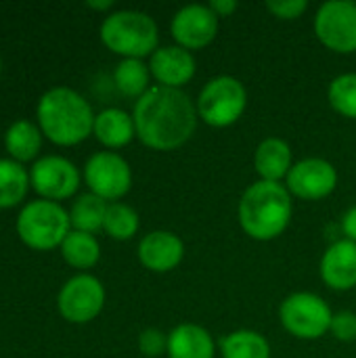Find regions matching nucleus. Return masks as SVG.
<instances>
[{
  "label": "nucleus",
  "mask_w": 356,
  "mask_h": 358,
  "mask_svg": "<svg viewBox=\"0 0 356 358\" xmlns=\"http://www.w3.org/2000/svg\"><path fill=\"white\" fill-rule=\"evenodd\" d=\"M69 231V212L57 201H29L17 216V233L21 241L34 250H52L61 245Z\"/></svg>",
  "instance_id": "39448f33"
},
{
  "label": "nucleus",
  "mask_w": 356,
  "mask_h": 358,
  "mask_svg": "<svg viewBox=\"0 0 356 358\" xmlns=\"http://www.w3.org/2000/svg\"><path fill=\"white\" fill-rule=\"evenodd\" d=\"M292 166H294L292 147L287 141H283L279 136L264 138L254 151V168H256L260 180L281 182L287 178Z\"/></svg>",
  "instance_id": "a211bd4d"
},
{
  "label": "nucleus",
  "mask_w": 356,
  "mask_h": 358,
  "mask_svg": "<svg viewBox=\"0 0 356 358\" xmlns=\"http://www.w3.org/2000/svg\"><path fill=\"white\" fill-rule=\"evenodd\" d=\"M29 180L34 189L48 201L71 197L80 187L78 168L61 155H46L31 166Z\"/></svg>",
  "instance_id": "ddd939ff"
},
{
  "label": "nucleus",
  "mask_w": 356,
  "mask_h": 358,
  "mask_svg": "<svg viewBox=\"0 0 356 358\" xmlns=\"http://www.w3.org/2000/svg\"><path fill=\"white\" fill-rule=\"evenodd\" d=\"M149 69L157 86L183 90V86L193 80L197 71V63L191 50L172 44V46H159L149 57Z\"/></svg>",
  "instance_id": "4468645a"
},
{
  "label": "nucleus",
  "mask_w": 356,
  "mask_h": 358,
  "mask_svg": "<svg viewBox=\"0 0 356 358\" xmlns=\"http://www.w3.org/2000/svg\"><path fill=\"white\" fill-rule=\"evenodd\" d=\"M138 260L151 273H170L185 258V241L172 231H151L138 241Z\"/></svg>",
  "instance_id": "2eb2a0df"
},
{
  "label": "nucleus",
  "mask_w": 356,
  "mask_h": 358,
  "mask_svg": "<svg viewBox=\"0 0 356 358\" xmlns=\"http://www.w3.org/2000/svg\"><path fill=\"white\" fill-rule=\"evenodd\" d=\"M141 227V218L136 214L134 208H130L128 203H109L107 208V216H105V224L103 231L115 239V241H130Z\"/></svg>",
  "instance_id": "a878e982"
},
{
  "label": "nucleus",
  "mask_w": 356,
  "mask_h": 358,
  "mask_svg": "<svg viewBox=\"0 0 356 358\" xmlns=\"http://www.w3.org/2000/svg\"><path fill=\"white\" fill-rule=\"evenodd\" d=\"M86 6H90L94 10H109V8H113V0H88Z\"/></svg>",
  "instance_id": "473e14b6"
},
{
  "label": "nucleus",
  "mask_w": 356,
  "mask_h": 358,
  "mask_svg": "<svg viewBox=\"0 0 356 358\" xmlns=\"http://www.w3.org/2000/svg\"><path fill=\"white\" fill-rule=\"evenodd\" d=\"M92 134L107 149H122L136 136V128L130 113L118 107H109L97 113Z\"/></svg>",
  "instance_id": "6ab92c4d"
},
{
  "label": "nucleus",
  "mask_w": 356,
  "mask_h": 358,
  "mask_svg": "<svg viewBox=\"0 0 356 358\" xmlns=\"http://www.w3.org/2000/svg\"><path fill=\"white\" fill-rule=\"evenodd\" d=\"M36 115L42 134L63 147L86 141L92 134L97 117L90 103L67 86L46 90L38 101Z\"/></svg>",
  "instance_id": "7ed1b4c3"
},
{
  "label": "nucleus",
  "mask_w": 356,
  "mask_h": 358,
  "mask_svg": "<svg viewBox=\"0 0 356 358\" xmlns=\"http://www.w3.org/2000/svg\"><path fill=\"white\" fill-rule=\"evenodd\" d=\"M136 138L153 151L180 149L197 130L195 101L176 88L151 86L132 109Z\"/></svg>",
  "instance_id": "f257e3e1"
},
{
  "label": "nucleus",
  "mask_w": 356,
  "mask_h": 358,
  "mask_svg": "<svg viewBox=\"0 0 356 358\" xmlns=\"http://www.w3.org/2000/svg\"><path fill=\"white\" fill-rule=\"evenodd\" d=\"M101 40L122 59H145L159 48V29L149 13L122 8L103 19Z\"/></svg>",
  "instance_id": "20e7f679"
},
{
  "label": "nucleus",
  "mask_w": 356,
  "mask_h": 358,
  "mask_svg": "<svg viewBox=\"0 0 356 358\" xmlns=\"http://www.w3.org/2000/svg\"><path fill=\"white\" fill-rule=\"evenodd\" d=\"M323 283L334 292H350L356 287V243L348 239L334 241L319 266Z\"/></svg>",
  "instance_id": "dca6fc26"
},
{
  "label": "nucleus",
  "mask_w": 356,
  "mask_h": 358,
  "mask_svg": "<svg viewBox=\"0 0 356 358\" xmlns=\"http://www.w3.org/2000/svg\"><path fill=\"white\" fill-rule=\"evenodd\" d=\"M218 25L220 19L210 4H185L174 13L170 21V34L178 46L193 52L214 42L218 36Z\"/></svg>",
  "instance_id": "f8f14e48"
},
{
  "label": "nucleus",
  "mask_w": 356,
  "mask_h": 358,
  "mask_svg": "<svg viewBox=\"0 0 356 358\" xmlns=\"http://www.w3.org/2000/svg\"><path fill=\"white\" fill-rule=\"evenodd\" d=\"M327 101L342 117L356 120V73H342L334 78L327 88Z\"/></svg>",
  "instance_id": "bb28decb"
},
{
  "label": "nucleus",
  "mask_w": 356,
  "mask_h": 358,
  "mask_svg": "<svg viewBox=\"0 0 356 358\" xmlns=\"http://www.w3.org/2000/svg\"><path fill=\"white\" fill-rule=\"evenodd\" d=\"M237 6H239V4H237L235 0H212V2H210V8L216 13L218 19L233 15V13L237 10Z\"/></svg>",
  "instance_id": "2f4dec72"
},
{
  "label": "nucleus",
  "mask_w": 356,
  "mask_h": 358,
  "mask_svg": "<svg viewBox=\"0 0 356 358\" xmlns=\"http://www.w3.org/2000/svg\"><path fill=\"white\" fill-rule=\"evenodd\" d=\"M61 254L65 262L73 268H90L101 258V245L94 235L82 231H69L61 243Z\"/></svg>",
  "instance_id": "393cba45"
},
{
  "label": "nucleus",
  "mask_w": 356,
  "mask_h": 358,
  "mask_svg": "<svg viewBox=\"0 0 356 358\" xmlns=\"http://www.w3.org/2000/svg\"><path fill=\"white\" fill-rule=\"evenodd\" d=\"M342 233H344V239L356 243V206L348 208L344 212V216H342Z\"/></svg>",
  "instance_id": "7c9ffc66"
},
{
  "label": "nucleus",
  "mask_w": 356,
  "mask_h": 358,
  "mask_svg": "<svg viewBox=\"0 0 356 358\" xmlns=\"http://www.w3.org/2000/svg\"><path fill=\"white\" fill-rule=\"evenodd\" d=\"M151 69L143 59H122L113 69L115 88L128 99H141L151 90Z\"/></svg>",
  "instance_id": "412c9836"
},
{
  "label": "nucleus",
  "mask_w": 356,
  "mask_h": 358,
  "mask_svg": "<svg viewBox=\"0 0 356 358\" xmlns=\"http://www.w3.org/2000/svg\"><path fill=\"white\" fill-rule=\"evenodd\" d=\"M279 321L296 340L313 342L332 329L334 313L321 296L313 292H296L281 302Z\"/></svg>",
  "instance_id": "0eeeda50"
},
{
  "label": "nucleus",
  "mask_w": 356,
  "mask_h": 358,
  "mask_svg": "<svg viewBox=\"0 0 356 358\" xmlns=\"http://www.w3.org/2000/svg\"><path fill=\"white\" fill-rule=\"evenodd\" d=\"M0 69H2V61H0Z\"/></svg>",
  "instance_id": "72a5a7b5"
},
{
  "label": "nucleus",
  "mask_w": 356,
  "mask_h": 358,
  "mask_svg": "<svg viewBox=\"0 0 356 358\" xmlns=\"http://www.w3.org/2000/svg\"><path fill=\"white\" fill-rule=\"evenodd\" d=\"M168 358H214L216 342L197 323H180L168 334Z\"/></svg>",
  "instance_id": "f3484780"
},
{
  "label": "nucleus",
  "mask_w": 356,
  "mask_h": 358,
  "mask_svg": "<svg viewBox=\"0 0 356 358\" xmlns=\"http://www.w3.org/2000/svg\"><path fill=\"white\" fill-rule=\"evenodd\" d=\"M57 304L69 323H90L105 306V287L92 275H76L61 287Z\"/></svg>",
  "instance_id": "9d476101"
},
{
  "label": "nucleus",
  "mask_w": 356,
  "mask_h": 358,
  "mask_svg": "<svg viewBox=\"0 0 356 358\" xmlns=\"http://www.w3.org/2000/svg\"><path fill=\"white\" fill-rule=\"evenodd\" d=\"M4 147L15 162H29L42 147V130L29 120H17L4 134Z\"/></svg>",
  "instance_id": "aec40b11"
},
{
  "label": "nucleus",
  "mask_w": 356,
  "mask_h": 358,
  "mask_svg": "<svg viewBox=\"0 0 356 358\" xmlns=\"http://www.w3.org/2000/svg\"><path fill=\"white\" fill-rule=\"evenodd\" d=\"M306 8H308L306 0H271V2H266V10L281 21H294V19L302 17L306 13Z\"/></svg>",
  "instance_id": "c85d7f7f"
},
{
  "label": "nucleus",
  "mask_w": 356,
  "mask_h": 358,
  "mask_svg": "<svg viewBox=\"0 0 356 358\" xmlns=\"http://www.w3.org/2000/svg\"><path fill=\"white\" fill-rule=\"evenodd\" d=\"M285 187L292 197L304 201H319L329 197L338 187V170L323 157H306L292 166Z\"/></svg>",
  "instance_id": "9b49d317"
},
{
  "label": "nucleus",
  "mask_w": 356,
  "mask_h": 358,
  "mask_svg": "<svg viewBox=\"0 0 356 358\" xmlns=\"http://www.w3.org/2000/svg\"><path fill=\"white\" fill-rule=\"evenodd\" d=\"M138 350L147 358H159L168 352V334L157 327H147L138 336Z\"/></svg>",
  "instance_id": "cd10ccee"
},
{
  "label": "nucleus",
  "mask_w": 356,
  "mask_h": 358,
  "mask_svg": "<svg viewBox=\"0 0 356 358\" xmlns=\"http://www.w3.org/2000/svg\"><path fill=\"white\" fill-rule=\"evenodd\" d=\"M222 358H271L269 340L254 329H237L220 340Z\"/></svg>",
  "instance_id": "4be33fe9"
},
{
  "label": "nucleus",
  "mask_w": 356,
  "mask_h": 358,
  "mask_svg": "<svg viewBox=\"0 0 356 358\" xmlns=\"http://www.w3.org/2000/svg\"><path fill=\"white\" fill-rule=\"evenodd\" d=\"M107 208H109V203L94 193L80 195L69 210V220H71L73 231L90 233V235L101 231L105 224Z\"/></svg>",
  "instance_id": "5701e85b"
},
{
  "label": "nucleus",
  "mask_w": 356,
  "mask_h": 358,
  "mask_svg": "<svg viewBox=\"0 0 356 358\" xmlns=\"http://www.w3.org/2000/svg\"><path fill=\"white\" fill-rule=\"evenodd\" d=\"M315 36L319 42L338 55L356 52V2L327 0L315 15Z\"/></svg>",
  "instance_id": "6e6552de"
},
{
  "label": "nucleus",
  "mask_w": 356,
  "mask_h": 358,
  "mask_svg": "<svg viewBox=\"0 0 356 358\" xmlns=\"http://www.w3.org/2000/svg\"><path fill=\"white\" fill-rule=\"evenodd\" d=\"M332 336L340 342H355L356 340V313L342 310L334 315L332 321Z\"/></svg>",
  "instance_id": "c756f323"
},
{
  "label": "nucleus",
  "mask_w": 356,
  "mask_h": 358,
  "mask_svg": "<svg viewBox=\"0 0 356 358\" xmlns=\"http://www.w3.org/2000/svg\"><path fill=\"white\" fill-rule=\"evenodd\" d=\"M84 180L90 193L105 201L122 199L132 187V168L115 151H99L84 166Z\"/></svg>",
  "instance_id": "1a4fd4ad"
},
{
  "label": "nucleus",
  "mask_w": 356,
  "mask_h": 358,
  "mask_svg": "<svg viewBox=\"0 0 356 358\" xmlns=\"http://www.w3.org/2000/svg\"><path fill=\"white\" fill-rule=\"evenodd\" d=\"M197 115L212 128H229L241 120L248 107V90L233 76H216L204 84L195 101Z\"/></svg>",
  "instance_id": "423d86ee"
},
{
  "label": "nucleus",
  "mask_w": 356,
  "mask_h": 358,
  "mask_svg": "<svg viewBox=\"0 0 356 358\" xmlns=\"http://www.w3.org/2000/svg\"><path fill=\"white\" fill-rule=\"evenodd\" d=\"M29 185V174L19 162L10 157L0 159V208H13L21 203Z\"/></svg>",
  "instance_id": "b1692460"
},
{
  "label": "nucleus",
  "mask_w": 356,
  "mask_h": 358,
  "mask_svg": "<svg viewBox=\"0 0 356 358\" xmlns=\"http://www.w3.org/2000/svg\"><path fill=\"white\" fill-rule=\"evenodd\" d=\"M294 214V201L283 182L258 180L250 185L237 206V218L243 233L254 241H273L281 237Z\"/></svg>",
  "instance_id": "f03ea898"
}]
</instances>
